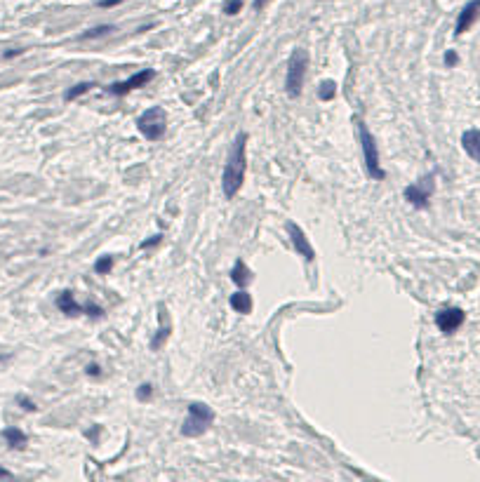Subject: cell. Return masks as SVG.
Segmentation results:
<instances>
[{"label": "cell", "mask_w": 480, "mask_h": 482, "mask_svg": "<svg viewBox=\"0 0 480 482\" xmlns=\"http://www.w3.org/2000/svg\"><path fill=\"white\" fill-rule=\"evenodd\" d=\"M445 64H447V66H454V64H457V54H454L452 50L445 54Z\"/></svg>", "instance_id": "cell-24"}, {"label": "cell", "mask_w": 480, "mask_h": 482, "mask_svg": "<svg viewBox=\"0 0 480 482\" xmlns=\"http://www.w3.org/2000/svg\"><path fill=\"white\" fill-rule=\"evenodd\" d=\"M356 125H358V139H360V149H363V160H365V167H367V174L372 179H377V181H381V179H386V172L381 170L379 151H377L372 132H370L367 125L360 118H356Z\"/></svg>", "instance_id": "cell-4"}, {"label": "cell", "mask_w": 480, "mask_h": 482, "mask_svg": "<svg viewBox=\"0 0 480 482\" xmlns=\"http://www.w3.org/2000/svg\"><path fill=\"white\" fill-rule=\"evenodd\" d=\"M240 10H243V0H229V3L224 5V12H226L229 17H233V14H238Z\"/></svg>", "instance_id": "cell-20"}, {"label": "cell", "mask_w": 480, "mask_h": 482, "mask_svg": "<svg viewBox=\"0 0 480 482\" xmlns=\"http://www.w3.org/2000/svg\"><path fill=\"white\" fill-rule=\"evenodd\" d=\"M335 95H337V83L335 80H323L320 83V87H318V97L323 101H332L335 99Z\"/></svg>", "instance_id": "cell-16"}, {"label": "cell", "mask_w": 480, "mask_h": 482, "mask_svg": "<svg viewBox=\"0 0 480 482\" xmlns=\"http://www.w3.org/2000/svg\"><path fill=\"white\" fill-rule=\"evenodd\" d=\"M87 374H92V377H99L101 372H99V365H89L87 367Z\"/></svg>", "instance_id": "cell-27"}, {"label": "cell", "mask_w": 480, "mask_h": 482, "mask_svg": "<svg viewBox=\"0 0 480 482\" xmlns=\"http://www.w3.org/2000/svg\"><path fill=\"white\" fill-rule=\"evenodd\" d=\"M158 243H160V235H153L151 240H144V243H141V247H153V245H158Z\"/></svg>", "instance_id": "cell-26"}, {"label": "cell", "mask_w": 480, "mask_h": 482, "mask_svg": "<svg viewBox=\"0 0 480 482\" xmlns=\"http://www.w3.org/2000/svg\"><path fill=\"white\" fill-rule=\"evenodd\" d=\"M108 33H113V26H97V28L85 31L80 38H83V40H92V38H101V35H108Z\"/></svg>", "instance_id": "cell-18"}, {"label": "cell", "mask_w": 480, "mask_h": 482, "mask_svg": "<svg viewBox=\"0 0 480 482\" xmlns=\"http://www.w3.org/2000/svg\"><path fill=\"white\" fill-rule=\"evenodd\" d=\"M464 320H466V313L461 308H454V306L452 308H442L436 316V325L442 334H454L464 325Z\"/></svg>", "instance_id": "cell-8"}, {"label": "cell", "mask_w": 480, "mask_h": 482, "mask_svg": "<svg viewBox=\"0 0 480 482\" xmlns=\"http://www.w3.org/2000/svg\"><path fill=\"white\" fill-rule=\"evenodd\" d=\"M57 308L62 310V313H66V316H78V313H83V306L76 304L71 292H62L57 296Z\"/></svg>", "instance_id": "cell-13"}, {"label": "cell", "mask_w": 480, "mask_h": 482, "mask_svg": "<svg viewBox=\"0 0 480 482\" xmlns=\"http://www.w3.org/2000/svg\"><path fill=\"white\" fill-rule=\"evenodd\" d=\"M214 421V412L205 402H191L189 405V416L181 423V435L184 438H198L202 433L210 431Z\"/></svg>", "instance_id": "cell-3"}, {"label": "cell", "mask_w": 480, "mask_h": 482, "mask_svg": "<svg viewBox=\"0 0 480 482\" xmlns=\"http://www.w3.org/2000/svg\"><path fill=\"white\" fill-rule=\"evenodd\" d=\"M287 235H290L292 245H294L297 254H299V256H304V259H306V261H313V259H316V250H313L311 240L306 238V233H304L302 228L297 226L294 221H290V224H287Z\"/></svg>", "instance_id": "cell-9"}, {"label": "cell", "mask_w": 480, "mask_h": 482, "mask_svg": "<svg viewBox=\"0 0 480 482\" xmlns=\"http://www.w3.org/2000/svg\"><path fill=\"white\" fill-rule=\"evenodd\" d=\"M461 146L471 160H475L480 165V129H475V127L466 129V132L461 134Z\"/></svg>", "instance_id": "cell-11"}, {"label": "cell", "mask_w": 480, "mask_h": 482, "mask_svg": "<svg viewBox=\"0 0 480 482\" xmlns=\"http://www.w3.org/2000/svg\"><path fill=\"white\" fill-rule=\"evenodd\" d=\"M480 17V0H471V3H466V5L461 7V12H459L457 17V26H454V33L461 35L466 33L471 26L475 24V19Z\"/></svg>", "instance_id": "cell-10"}, {"label": "cell", "mask_w": 480, "mask_h": 482, "mask_svg": "<svg viewBox=\"0 0 480 482\" xmlns=\"http://www.w3.org/2000/svg\"><path fill=\"white\" fill-rule=\"evenodd\" d=\"M92 87H95V83H80V85H76V87H71V89H68L66 95H64V99H66V101L78 99L80 95H85V92H89V89H92Z\"/></svg>", "instance_id": "cell-17"}, {"label": "cell", "mask_w": 480, "mask_h": 482, "mask_svg": "<svg viewBox=\"0 0 480 482\" xmlns=\"http://www.w3.org/2000/svg\"><path fill=\"white\" fill-rule=\"evenodd\" d=\"M0 477H12V473L7 471V468H3V466H0Z\"/></svg>", "instance_id": "cell-28"}, {"label": "cell", "mask_w": 480, "mask_h": 482, "mask_svg": "<svg viewBox=\"0 0 480 482\" xmlns=\"http://www.w3.org/2000/svg\"><path fill=\"white\" fill-rule=\"evenodd\" d=\"M137 398H139V400H149V398H151V386H149V383H141L139 391H137Z\"/></svg>", "instance_id": "cell-23"}, {"label": "cell", "mask_w": 480, "mask_h": 482, "mask_svg": "<svg viewBox=\"0 0 480 482\" xmlns=\"http://www.w3.org/2000/svg\"><path fill=\"white\" fill-rule=\"evenodd\" d=\"M264 5H266V0H254V10H262Z\"/></svg>", "instance_id": "cell-29"}, {"label": "cell", "mask_w": 480, "mask_h": 482, "mask_svg": "<svg viewBox=\"0 0 480 482\" xmlns=\"http://www.w3.org/2000/svg\"><path fill=\"white\" fill-rule=\"evenodd\" d=\"M431 193H433V174L421 177L419 181L410 183L408 189H405V200H408L410 205L417 207V210H424V207H429Z\"/></svg>", "instance_id": "cell-6"}, {"label": "cell", "mask_w": 480, "mask_h": 482, "mask_svg": "<svg viewBox=\"0 0 480 482\" xmlns=\"http://www.w3.org/2000/svg\"><path fill=\"white\" fill-rule=\"evenodd\" d=\"M83 310L87 313V316H92V318H101V316H104V308H101V306H97V304H87Z\"/></svg>", "instance_id": "cell-22"}, {"label": "cell", "mask_w": 480, "mask_h": 482, "mask_svg": "<svg viewBox=\"0 0 480 482\" xmlns=\"http://www.w3.org/2000/svg\"><path fill=\"white\" fill-rule=\"evenodd\" d=\"M113 268V256H99L95 264V273H99V275H104V273H108Z\"/></svg>", "instance_id": "cell-19"}, {"label": "cell", "mask_w": 480, "mask_h": 482, "mask_svg": "<svg viewBox=\"0 0 480 482\" xmlns=\"http://www.w3.org/2000/svg\"><path fill=\"white\" fill-rule=\"evenodd\" d=\"M153 76H156V71H153V68H144V71H137L132 78L123 80V83H113L111 87H108V92H111V95H116V97H125L127 92H132V89L146 87V83H149V80H153Z\"/></svg>", "instance_id": "cell-7"}, {"label": "cell", "mask_w": 480, "mask_h": 482, "mask_svg": "<svg viewBox=\"0 0 480 482\" xmlns=\"http://www.w3.org/2000/svg\"><path fill=\"white\" fill-rule=\"evenodd\" d=\"M123 0H99V7H116V5H120Z\"/></svg>", "instance_id": "cell-25"}, {"label": "cell", "mask_w": 480, "mask_h": 482, "mask_svg": "<svg viewBox=\"0 0 480 482\" xmlns=\"http://www.w3.org/2000/svg\"><path fill=\"white\" fill-rule=\"evenodd\" d=\"M17 402H19V405H22V410H26V412H35V410H38V407H35V402H33V400H28L26 395H19V398H17Z\"/></svg>", "instance_id": "cell-21"}, {"label": "cell", "mask_w": 480, "mask_h": 482, "mask_svg": "<svg viewBox=\"0 0 480 482\" xmlns=\"http://www.w3.org/2000/svg\"><path fill=\"white\" fill-rule=\"evenodd\" d=\"M306 71H308V52L304 50V47H297L290 54L287 73H285V92H287L292 99L302 95L304 80H306Z\"/></svg>", "instance_id": "cell-2"}, {"label": "cell", "mask_w": 480, "mask_h": 482, "mask_svg": "<svg viewBox=\"0 0 480 482\" xmlns=\"http://www.w3.org/2000/svg\"><path fill=\"white\" fill-rule=\"evenodd\" d=\"M137 129H139L149 141H158V139L165 134V129H168V116H165V108H160V106L146 108V111L139 116V120H137Z\"/></svg>", "instance_id": "cell-5"}, {"label": "cell", "mask_w": 480, "mask_h": 482, "mask_svg": "<svg viewBox=\"0 0 480 482\" xmlns=\"http://www.w3.org/2000/svg\"><path fill=\"white\" fill-rule=\"evenodd\" d=\"M231 280H233L238 287H245L247 283L252 280V273H250V268L245 266V261H235L233 264V271H231Z\"/></svg>", "instance_id": "cell-15"}, {"label": "cell", "mask_w": 480, "mask_h": 482, "mask_svg": "<svg viewBox=\"0 0 480 482\" xmlns=\"http://www.w3.org/2000/svg\"><path fill=\"white\" fill-rule=\"evenodd\" d=\"M245 149H247V134H238L229 151V158L224 162V172H221V189L226 198H235V193L240 191L243 181H245Z\"/></svg>", "instance_id": "cell-1"}, {"label": "cell", "mask_w": 480, "mask_h": 482, "mask_svg": "<svg viewBox=\"0 0 480 482\" xmlns=\"http://www.w3.org/2000/svg\"><path fill=\"white\" fill-rule=\"evenodd\" d=\"M3 438H5V442L10 444L12 449H24L26 447V442H28V438L24 435V431H19V428H14V426L5 428V431H3Z\"/></svg>", "instance_id": "cell-14"}, {"label": "cell", "mask_w": 480, "mask_h": 482, "mask_svg": "<svg viewBox=\"0 0 480 482\" xmlns=\"http://www.w3.org/2000/svg\"><path fill=\"white\" fill-rule=\"evenodd\" d=\"M231 308H233L235 313H243V316L252 313V296L240 287L235 294H231Z\"/></svg>", "instance_id": "cell-12"}]
</instances>
